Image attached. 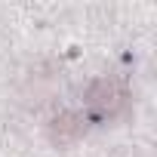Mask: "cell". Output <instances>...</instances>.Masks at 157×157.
I'll use <instances>...</instances> for the list:
<instances>
[{"label":"cell","instance_id":"1","mask_svg":"<svg viewBox=\"0 0 157 157\" xmlns=\"http://www.w3.org/2000/svg\"><path fill=\"white\" fill-rule=\"evenodd\" d=\"M126 102V90L117 83V80H108V77H102V80H96L90 90H86V105L99 114H114L120 105Z\"/></svg>","mask_w":157,"mask_h":157},{"label":"cell","instance_id":"2","mask_svg":"<svg viewBox=\"0 0 157 157\" xmlns=\"http://www.w3.org/2000/svg\"><path fill=\"white\" fill-rule=\"evenodd\" d=\"M80 132H83V120L77 117V114H62V117L52 123V139L62 142V145H65V142H74Z\"/></svg>","mask_w":157,"mask_h":157}]
</instances>
